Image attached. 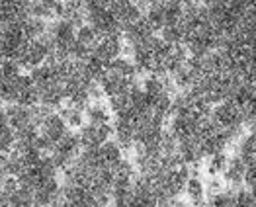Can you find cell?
Returning <instances> with one entry per match:
<instances>
[{"instance_id":"cell-6","label":"cell","mask_w":256,"mask_h":207,"mask_svg":"<svg viewBox=\"0 0 256 207\" xmlns=\"http://www.w3.org/2000/svg\"><path fill=\"white\" fill-rule=\"evenodd\" d=\"M114 135V125L104 124V125H90L84 124L78 131L82 148H98L100 145H104L106 141H110V137Z\"/></svg>"},{"instance_id":"cell-16","label":"cell","mask_w":256,"mask_h":207,"mask_svg":"<svg viewBox=\"0 0 256 207\" xmlns=\"http://www.w3.org/2000/svg\"><path fill=\"white\" fill-rule=\"evenodd\" d=\"M168 207H190V206H188V204H184V202H180V200L176 198V200H172L170 204H168Z\"/></svg>"},{"instance_id":"cell-15","label":"cell","mask_w":256,"mask_h":207,"mask_svg":"<svg viewBox=\"0 0 256 207\" xmlns=\"http://www.w3.org/2000/svg\"><path fill=\"white\" fill-rule=\"evenodd\" d=\"M227 160H229L227 152H217L214 156H210L208 158V172H210V176H221L223 170L227 168Z\"/></svg>"},{"instance_id":"cell-7","label":"cell","mask_w":256,"mask_h":207,"mask_svg":"<svg viewBox=\"0 0 256 207\" xmlns=\"http://www.w3.org/2000/svg\"><path fill=\"white\" fill-rule=\"evenodd\" d=\"M122 55H124V40H122V36H106V38H100V42L94 47L90 57H94L102 64H108V62H112L114 59H118Z\"/></svg>"},{"instance_id":"cell-5","label":"cell","mask_w":256,"mask_h":207,"mask_svg":"<svg viewBox=\"0 0 256 207\" xmlns=\"http://www.w3.org/2000/svg\"><path fill=\"white\" fill-rule=\"evenodd\" d=\"M66 131H68V125L64 124L63 116L57 114V112H49L42 120L40 127H38V133L42 137L45 152H51V148L63 139V135Z\"/></svg>"},{"instance_id":"cell-10","label":"cell","mask_w":256,"mask_h":207,"mask_svg":"<svg viewBox=\"0 0 256 207\" xmlns=\"http://www.w3.org/2000/svg\"><path fill=\"white\" fill-rule=\"evenodd\" d=\"M84 124L90 125H104L112 124V112L104 102H92L84 110Z\"/></svg>"},{"instance_id":"cell-4","label":"cell","mask_w":256,"mask_h":207,"mask_svg":"<svg viewBox=\"0 0 256 207\" xmlns=\"http://www.w3.org/2000/svg\"><path fill=\"white\" fill-rule=\"evenodd\" d=\"M28 42L30 40L24 34L22 22L4 26L2 36H0V59H14V61H18V57H20V53L24 51V47H26Z\"/></svg>"},{"instance_id":"cell-13","label":"cell","mask_w":256,"mask_h":207,"mask_svg":"<svg viewBox=\"0 0 256 207\" xmlns=\"http://www.w3.org/2000/svg\"><path fill=\"white\" fill-rule=\"evenodd\" d=\"M59 114L63 116L64 124L68 125V129H80L84 125V110H80V108L64 104L59 108Z\"/></svg>"},{"instance_id":"cell-9","label":"cell","mask_w":256,"mask_h":207,"mask_svg":"<svg viewBox=\"0 0 256 207\" xmlns=\"http://www.w3.org/2000/svg\"><path fill=\"white\" fill-rule=\"evenodd\" d=\"M59 194H61V184L57 178L43 180L42 184H38L34 190V204H36V207L51 206L59 200Z\"/></svg>"},{"instance_id":"cell-14","label":"cell","mask_w":256,"mask_h":207,"mask_svg":"<svg viewBox=\"0 0 256 207\" xmlns=\"http://www.w3.org/2000/svg\"><path fill=\"white\" fill-rule=\"evenodd\" d=\"M208 207H236L235 192L231 190H221L214 196L208 198Z\"/></svg>"},{"instance_id":"cell-8","label":"cell","mask_w":256,"mask_h":207,"mask_svg":"<svg viewBox=\"0 0 256 207\" xmlns=\"http://www.w3.org/2000/svg\"><path fill=\"white\" fill-rule=\"evenodd\" d=\"M110 12H112L114 20L118 22L122 28H126L129 24L137 22L143 16V12L137 8V4H135L133 0H114ZM122 32H124V30H122Z\"/></svg>"},{"instance_id":"cell-11","label":"cell","mask_w":256,"mask_h":207,"mask_svg":"<svg viewBox=\"0 0 256 207\" xmlns=\"http://www.w3.org/2000/svg\"><path fill=\"white\" fill-rule=\"evenodd\" d=\"M14 145H16V133L6 120L4 108H0V154L10 152L14 148Z\"/></svg>"},{"instance_id":"cell-1","label":"cell","mask_w":256,"mask_h":207,"mask_svg":"<svg viewBox=\"0 0 256 207\" xmlns=\"http://www.w3.org/2000/svg\"><path fill=\"white\" fill-rule=\"evenodd\" d=\"M0 102L18 104V106H40L38 90L30 74H18L12 80H6L0 86Z\"/></svg>"},{"instance_id":"cell-12","label":"cell","mask_w":256,"mask_h":207,"mask_svg":"<svg viewBox=\"0 0 256 207\" xmlns=\"http://www.w3.org/2000/svg\"><path fill=\"white\" fill-rule=\"evenodd\" d=\"M98 152H100V160H102V164L110 166V168H114V166L124 158V150H122V146L118 145L116 141H112V139L106 141L104 145L98 146Z\"/></svg>"},{"instance_id":"cell-2","label":"cell","mask_w":256,"mask_h":207,"mask_svg":"<svg viewBox=\"0 0 256 207\" xmlns=\"http://www.w3.org/2000/svg\"><path fill=\"white\" fill-rule=\"evenodd\" d=\"M51 53H53V40H51V36L47 32V34H43L42 38L30 40V42L26 43L24 51L18 57V62H20L22 68L34 70V68L42 66L43 62L51 57Z\"/></svg>"},{"instance_id":"cell-3","label":"cell","mask_w":256,"mask_h":207,"mask_svg":"<svg viewBox=\"0 0 256 207\" xmlns=\"http://www.w3.org/2000/svg\"><path fill=\"white\" fill-rule=\"evenodd\" d=\"M80 150H82V143H80L78 131L68 129L63 135V139L51 148L49 158L53 160V164L57 166V170H64L66 166L74 162V158L80 154Z\"/></svg>"}]
</instances>
